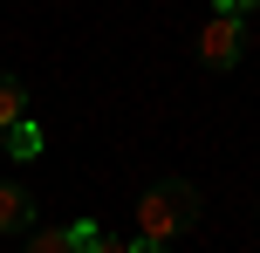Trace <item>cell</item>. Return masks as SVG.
<instances>
[{
	"label": "cell",
	"instance_id": "obj_7",
	"mask_svg": "<svg viewBox=\"0 0 260 253\" xmlns=\"http://www.w3.org/2000/svg\"><path fill=\"white\" fill-rule=\"evenodd\" d=\"M82 253H130V240H117V233H96V240L82 246Z\"/></svg>",
	"mask_w": 260,
	"mask_h": 253
},
{
	"label": "cell",
	"instance_id": "obj_2",
	"mask_svg": "<svg viewBox=\"0 0 260 253\" xmlns=\"http://www.w3.org/2000/svg\"><path fill=\"white\" fill-rule=\"evenodd\" d=\"M240 55H247V7H240V0H226V7L199 27V62L226 76V68H240Z\"/></svg>",
	"mask_w": 260,
	"mask_h": 253
},
{
	"label": "cell",
	"instance_id": "obj_8",
	"mask_svg": "<svg viewBox=\"0 0 260 253\" xmlns=\"http://www.w3.org/2000/svg\"><path fill=\"white\" fill-rule=\"evenodd\" d=\"M130 253H165V246H157V240H130Z\"/></svg>",
	"mask_w": 260,
	"mask_h": 253
},
{
	"label": "cell",
	"instance_id": "obj_4",
	"mask_svg": "<svg viewBox=\"0 0 260 253\" xmlns=\"http://www.w3.org/2000/svg\"><path fill=\"white\" fill-rule=\"evenodd\" d=\"M14 123H27V89L14 76H0V137H7Z\"/></svg>",
	"mask_w": 260,
	"mask_h": 253
},
{
	"label": "cell",
	"instance_id": "obj_3",
	"mask_svg": "<svg viewBox=\"0 0 260 253\" xmlns=\"http://www.w3.org/2000/svg\"><path fill=\"white\" fill-rule=\"evenodd\" d=\"M0 233H35V192L0 178Z\"/></svg>",
	"mask_w": 260,
	"mask_h": 253
},
{
	"label": "cell",
	"instance_id": "obj_9",
	"mask_svg": "<svg viewBox=\"0 0 260 253\" xmlns=\"http://www.w3.org/2000/svg\"><path fill=\"white\" fill-rule=\"evenodd\" d=\"M0 158H7V151H0Z\"/></svg>",
	"mask_w": 260,
	"mask_h": 253
},
{
	"label": "cell",
	"instance_id": "obj_5",
	"mask_svg": "<svg viewBox=\"0 0 260 253\" xmlns=\"http://www.w3.org/2000/svg\"><path fill=\"white\" fill-rule=\"evenodd\" d=\"M0 151H7V158H35V151H41V123H35V117L14 123V130L0 137Z\"/></svg>",
	"mask_w": 260,
	"mask_h": 253
},
{
	"label": "cell",
	"instance_id": "obj_6",
	"mask_svg": "<svg viewBox=\"0 0 260 253\" xmlns=\"http://www.w3.org/2000/svg\"><path fill=\"white\" fill-rule=\"evenodd\" d=\"M21 253H76V240H69V226H35Z\"/></svg>",
	"mask_w": 260,
	"mask_h": 253
},
{
	"label": "cell",
	"instance_id": "obj_1",
	"mask_svg": "<svg viewBox=\"0 0 260 253\" xmlns=\"http://www.w3.org/2000/svg\"><path fill=\"white\" fill-rule=\"evenodd\" d=\"M192 226H199V192L185 185V178H157V185H144V199H137V240L171 246L178 233H192Z\"/></svg>",
	"mask_w": 260,
	"mask_h": 253
}]
</instances>
